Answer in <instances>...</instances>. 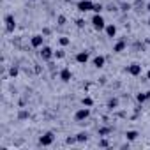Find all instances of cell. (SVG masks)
Listing matches in <instances>:
<instances>
[{"instance_id":"cell-1","label":"cell","mask_w":150,"mask_h":150,"mask_svg":"<svg viewBox=\"0 0 150 150\" xmlns=\"http://www.w3.org/2000/svg\"><path fill=\"white\" fill-rule=\"evenodd\" d=\"M92 27L99 32V30H104L106 28V21H104V18H103V14H94L92 16Z\"/></svg>"},{"instance_id":"cell-2","label":"cell","mask_w":150,"mask_h":150,"mask_svg":"<svg viewBox=\"0 0 150 150\" xmlns=\"http://www.w3.org/2000/svg\"><path fill=\"white\" fill-rule=\"evenodd\" d=\"M90 117V108H80L76 113H74V120H76V122H85L87 118Z\"/></svg>"},{"instance_id":"cell-3","label":"cell","mask_w":150,"mask_h":150,"mask_svg":"<svg viewBox=\"0 0 150 150\" xmlns=\"http://www.w3.org/2000/svg\"><path fill=\"white\" fill-rule=\"evenodd\" d=\"M53 139H55V134H53L51 131H48V132H44V134L39 138V145H41V146H50V145L53 143Z\"/></svg>"},{"instance_id":"cell-4","label":"cell","mask_w":150,"mask_h":150,"mask_svg":"<svg viewBox=\"0 0 150 150\" xmlns=\"http://www.w3.org/2000/svg\"><path fill=\"white\" fill-rule=\"evenodd\" d=\"M94 9V2L92 0H80L78 2V11L80 13H88Z\"/></svg>"},{"instance_id":"cell-5","label":"cell","mask_w":150,"mask_h":150,"mask_svg":"<svg viewBox=\"0 0 150 150\" xmlns=\"http://www.w3.org/2000/svg\"><path fill=\"white\" fill-rule=\"evenodd\" d=\"M39 55H41V58H42L44 62H48V60H51V58L55 57V51H53L50 46H42L41 51H39Z\"/></svg>"},{"instance_id":"cell-6","label":"cell","mask_w":150,"mask_h":150,"mask_svg":"<svg viewBox=\"0 0 150 150\" xmlns=\"http://www.w3.org/2000/svg\"><path fill=\"white\" fill-rule=\"evenodd\" d=\"M30 44H32V48H42V46H44V35H41V34L32 35Z\"/></svg>"},{"instance_id":"cell-7","label":"cell","mask_w":150,"mask_h":150,"mask_svg":"<svg viewBox=\"0 0 150 150\" xmlns=\"http://www.w3.org/2000/svg\"><path fill=\"white\" fill-rule=\"evenodd\" d=\"M4 21H6V30H7V32H14V27H16L14 16H13V14H7V16L4 18Z\"/></svg>"},{"instance_id":"cell-8","label":"cell","mask_w":150,"mask_h":150,"mask_svg":"<svg viewBox=\"0 0 150 150\" xmlns=\"http://www.w3.org/2000/svg\"><path fill=\"white\" fill-rule=\"evenodd\" d=\"M127 72L131 74V76H139V74H141V64L134 62V64L127 65Z\"/></svg>"},{"instance_id":"cell-9","label":"cell","mask_w":150,"mask_h":150,"mask_svg":"<svg viewBox=\"0 0 150 150\" xmlns=\"http://www.w3.org/2000/svg\"><path fill=\"white\" fill-rule=\"evenodd\" d=\"M71 78H72V72H71V69H67V67H64L62 71H60V80L62 81H71Z\"/></svg>"},{"instance_id":"cell-10","label":"cell","mask_w":150,"mask_h":150,"mask_svg":"<svg viewBox=\"0 0 150 150\" xmlns=\"http://www.w3.org/2000/svg\"><path fill=\"white\" fill-rule=\"evenodd\" d=\"M76 62L78 64H87L88 62V51H78L76 53Z\"/></svg>"},{"instance_id":"cell-11","label":"cell","mask_w":150,"mask_h":150,"mask_svg":"<svg viewBox=\"0 0 150 150\" xmlns=\"http://www.w3.org/2000/svg\"><path fill=\"white\" fill-rule=\"evenodd\" d=\"M92 64H94V67H96V69H101V67H104V64H106V58H104L103 55H97V57L92 60Z\"/></svg>"},{"instance_id":"cell-12","label":"cell","mask_w":150,"mask_h":150,"mask_svg":"<svg viewBox=\"0 0 150 150\" xmlns=\"http://www.w3.org/2000/svg\"><path fill=\"white\" fill-rule=\"evenodd\" d=\"M104 30H106V35H108V37H115V35H117V27H115L113 23L106 25V28H104Z\"/></svg>"},{"instance_id":"cell-13","label":"cell","mask_w":150,"mask_h":150,"mask_svg":"<svg viewBox=\"0 0 150 150\" xmlns=\"http://www.w3.org/2000/svg\"><path fill=\"white\" fill-rule=\"evenodd\" d=\"M125 44H127L125 41H118V42L113 46V51H115V53H120V51H124V50H125Z\"/></svg>"},{"instance_id":"cell-14","label":"cell","mask_w":150,"mask_h":150,"mask_svg":"<svg viewBox=\"0 0 150 150\" xmlns=\"http://www.w3.org/2000/svg\"><path fill=\"white\" fill-rule=\"evenodd\" d=\"M81 104H83V106H87V108H90V106H94V99L87 96V97H83V99H81Z\"/></svg>"},{"instance_id":"cell-15","label":"cell","mask_w":150,"mask_h":150,"mask_svg":"<svg viewBox=\"0 0 150 150\" xmlns=\"http://www.w3.org/2000/svg\"><path fill=\"white\" fill-rule=\"evenodd\" d=\"M125 138H127L129 141H134V139L138 138V131H127V132H125Z\"/></svg>"},{"instance_id":"cell-16","label":"cell","mask_w":150,"mask_h":150,"mask_svg":"<svg viewBox=\"0 0 150 150\" xmlns=\"http://www.w3.org/2000/svg\"><path fill=\"white\" fill-rule=\"evenodd\" d=\"M76 139H78V143H83V141H87V139H88V134L81 131V132H78V134H76Z\"/></svg>"},{"instance_id":"cell-17","label":"cell","mask_w":150,"mask_h":150,"mask_svg":"<svg viewBox=\"0 0 150 150\" xmlns=\"http://www.w3.org/2000/svg\"><path fill=\"white\" fill-rule=\"evenodd\" d=\"M148 99H150L148 92H146V94H138V96H136V101H138V103H145V101H148Z\"/></svg>"},{"instance_id":"cell-18","label":"cell","mask_w":150,"mask_h":150,"mask_svg":"<svg viewBox=\"0 0 150 150\" xmlns=\"http://www.w3.org/2000/svg\"><path fill=\"white\" fill-rule=\"evenodd\" d=\"M117 106H118V99H115V97H113V99H110V101H108V108H110V110H115Z\"/></svg>"},{"instance_id":"cell-19","label":"cell","mask_w":150,"mask_h":150,"mask_svg":"<svg viewBox=\"0 0 150 150\" xmlns=\"http://www.w3.org/2000/svg\"><path fill=\"white\" fill-rule=\"evenodd\" d=\"M103 9H104V7H103V4H94V9H92V11H94L96 14H101V13H103Z\"/></svg>"},{"instance_id":"cell-20","label":"cell","mask_w":150,"mask_h":150,"mask_svg":"<svg viewBox=\"0 0 150 150\" xmlns=\"http://www.w3.org/2000/svg\"><path fill=\"white\" fill-rule=\"evenodd\" d=\"M111 132V127H101L99 129V136H106V134H110Z\"/></svg>"},{"instance_id":"cell-21","label":"cell","mask_w":150,"mask_h":150,"mask_svg":"<svg viewBox=\"0 0 150 150\" xmlns=\"http://www.w3.org/2000/svg\"><path fill=\"white\" fill-rule=\"evenodd\" d=\"M64 57H65V51H64V50L55 51V58H57V60H60V58H64Z\"/></svg>"},{"instance_id":"cell-22","label":"cell","mask_w":150,"mask_h":150,"mask_svg":"<svg viewBox=\"0 0 150 150\" xmlns=\"http://www.w3.org/2000/svg\"><path fill=\"white\" fill-rule=\"evenodd\" d=\"M58 42H60V46H67V44L71 42V39H67V37H60Z\"/></svg>"},{"instance_id":"cell-23","label":"cell","mask_w":150,"mask_h":150,"mask_svg":"<svg viewBox=\"0 0 150 150\" xmlns=\"http://www.w3.org/2000/svg\"><path fill=\"white\" fill-rule=\"evenodd\" d=\"M18 72H20V71H18V67H11V69H9V74H11L13 78H16V76H18Z\"/></svg>"},{"instance_id":"cell-24","label":"cell","mask_w":150,"mask_h":150,"mask_svg":"<svg viewBox=\"0 0 150 150\" xmlns=\"http://www.w3.org/2000/svg\"><path fill=\"white\" fill-rule=\"evenodd\" d=\"M57 21H58V25H65V16H58Z\"/></svg>"},{"instance_id":"cell-25","label":"cell","mask_w":150,"mask_h":150,"mask_svg":"<svg viewBox=\"0 0 150 150\" xmlns=\"http://www.w3.org/2000/svg\"><path fill=\"white\" fill-rule=\"evenodd\" d=\"M18 117L23 120V118H27V117H28V111H25V110H23V111H20V115H18Z\"/></svg>"},{"instance_id":"cell-26","label":"cell","mask_w":150,"mask_h":150,"mask_svg":"<svg viewBox=\"0 0 150 150\" xmlns=\"http://www.w3.org/2000/svg\"><path fill=\"white\" fill-rule=\"evenodd\" d=\"M99 145H101V146H108V145H110V143H108V141H106V139H101V141H99Z\"/></svg>"},{"instance_id":"cell-27","label":"cell","mask_w":150,"mask_h":150,"mask_svg":"<svg viewBox=\"0 0 150 150\" xmlns=\"http://www.w3.org/2000/svg\"><path fill=\"white\" fill-rule=\"evenodd\" d=\"M76 25H78V27H80V28H81V27H83V25H85V21H83V20H78V21H76Z\"/></svg>"},{"instance_id":"cell-28","label":"cell","mask_w":150,"mask_h":150,"mask_svg":"<svg viewBox=\"0 0 150 150\" xmlns=\"http://www.w3.org/2000/svg\"><path fill=\"white\" fill-rule=\"evenodd\" d=\"M146 11H148V13H150V2H148V4H146Z\"/></svg>"},{"instance_id":"cell-29","label":"cell","mask_w":150,"mask_h":150,"mask_svg":"<svg viewBox=\"0 0 150 150\" xmlns=\"http://www.w3.org/2000/svg\"><path fill=\"white\" fill-rule=\"evenodd\" d=\"M146 78H148V80H150V71H148V74H146Z\"/></svg>"},{"instance_id":"cell-30","label":"cell","mask_w":150,"mask_h":150,"mask_svg":"<svg viewBox=\"0 0 150 150\" xmlns=\"http://www.w3.org/2000/svg\"><path fill=\"white\" fill-rule=\"evenodd\" d=\"M64 2H71V0H64Z\"/></svg>"},{"instance_id":"cell-31","label":"cell","mask_w":150,"mask_h":150,"mask_svg":"<svg viewBox=\"0 0 150 150\" xmlns=\"http://www.w3.org/2000/svg\"><path fill=\"white\" fill-rule=\"evenodd\" d=\"M148 25H150V18H148Z\"/></svg>"},{"instance_id":"cell-32","label":"cell","mask_w":150,"mask_h":150,"mask_svg":"<svg viewBox=\"0 0 150 150\" xmlns=\"http://www.w3.org/2000/svg\"><path fill=\"white\" fill-rule=\"evenodd\" d=\"M148 44H150V39H148Z\"/></svg>"},{"instance_id":"cell-33","label":"cell","mask_w":150,"mask_h":150,"mask_svg":"<svg viewBox=\"0 0 150 150\" xmlns=\"http://www.w3.org/2000/svg\"><path fill=\"white\" fill-rule=\"evenodd\" d=\"M32 2H35V0H32Z\"/></svg>"}]
</instances>
